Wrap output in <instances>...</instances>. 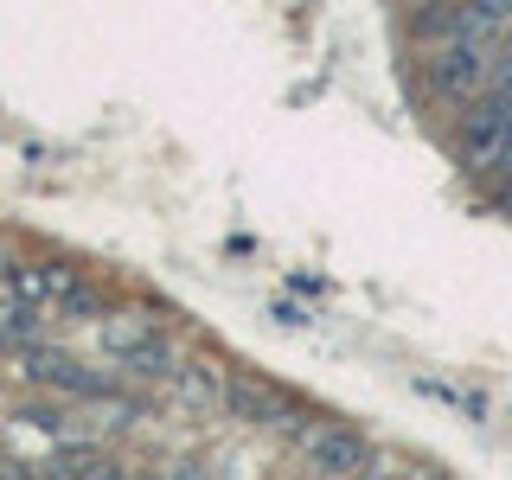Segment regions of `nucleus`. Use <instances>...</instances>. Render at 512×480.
I'll return each mask as SVG.
<instances>
[{
	"label": "nucleus",
	"mask_w": 512,
	"mask_h": 480,
	"mask_svg": "<svg viewBox=\"0 0 512 480\" xmlns=\"http://www.w3.org/2000/svg\"><path fill=\"white\" fill-rule=\"evenodd\" d=\"M90 346L103 352L109 365H122L128 378H173L180 372V359H173L167 340H160L154 314H103L90 327Z\"/></svg>",
	"instance_id": "obj_1"
},
{
	"label": "nucleus",
	"mask_w": 512,
	"mask_h": 480,
	"mask_svg": "<svg viewBox=\"0 0 512 480\" xmlns=\"http://www.w3.org/2000/svg\"><path fill=\"white\" fill-rule=\"evenodd\" d=\"M7 288H13V295H26V301H39L52 320H84V314L103 308V295H96V288L77 276V269L39 263V256H32V263H13V269H7Z\"/></svg>",
	"instance_id": "obj_2"
},
{
	"label": "nucleus",
	"mask_w": 512,
	"mask_h": 480,
	"mask_svg": "<svg viewBox=\"0 0 512 480\" xmlns=\"http://www.w3.org/2000/svg\"><path fill=\"white\" fill-rule=\"evenodd\" d=\"M20 359V378L26 384H39V391H58V397H77V404H103L109 391H116V372H96V365L84 359H71V352H58V346H26V352H13Z\"/></svg>",
	"instance_id": "obj_3"
},
{
	"label": "nucleus",
	"mask_w": 512,
	"mask_h": 480,
	"mask_svg": "<svg viewBox=\"0 0 512 480\" xmlns=\"http://www.w3.org/2000/svg\"><path fill=\"white\" fill-rule=\"evenodd\" d=\"M429 84H436L442 96H455V103H468L474 90H487V39L455 32V39L429 58Z\"/></svg>",
	"instance_id": "obj_4"
},
{
	"label": "nucleus",
	"mask_w": 512,
	"mask_h": 480,
	"mask_svg": "<svg viewBox=\"0 0 512 480\" xmlns=\"http://www.w3.org/2000/svg\"><path fill=\"white\" fill-rule=\"evenodd\" d=\"M301 455L314 474H372V442L359 429H301Z\"/></svg>",
	"instance_id": "obj_5"
},
{
	"label": "nucleus",
	"mask_w": 512,
	"mask_h": 480,
	"mask_svg": "<svg viewBox=\"0 0 512 480\" xmlns=\"http://www.w3.org/2000/svg\"><path fill=\"white\" fill-rule=\"evenodd\" d=\"M506 154H512V122H500L493 109L474 103L468 128H461V167H468V173H493V167H506Z\"/></svg>",
	"instance_id": "obj_6"
},
{
	"label": "nucleus",
	"mask_w": 512,
	"mask_h": 480,
	"mask_svg": "<svg viewBox=\"0 0 512 480\" xmlns=\"http://www.w3.org/2000/svg\"><path fill=\"white\" fill-rule=\"evenodd\" d=\"M39 340H52V314H45L39 301L0 288V352H26V346H39Z\"/></svg>",
	"instance_id": "obj_7"
},
{
	"label": "nucleus",
	"mask_w": 512,
	"mask_h": 480,
	"mask_svg": "<svg viewBox=\"0 0 512 480\" xmlns=\"http://www.w3.org/2000/svg\"><path fill=\"white\" fill-rule=\"evenodd\" d=\"M20 423H32V429H52V436H64V429H71V416H64V410H26Z\"/></svg>",
	"instance_id": "obj_8"
},
{
	"label": "nucleus",
	"mask_w": 512,
	"mask_h": 480,
	"mask_svg": "<svg viewBox=\"0 0 512 480\" xmlns=\"http://www.w3.org/2000/svg\"><path fill=\"white\" fill-rule=\"evenodd\" d=\"M269 314H276V327H288V333H301V327H314V314H301V308H295V301H276V308H269Z\"/></svg>",
	"instance_id": "obj_9"
}]
</instances>
